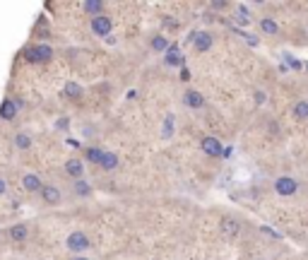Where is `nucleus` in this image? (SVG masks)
I'll return each instance as SVG.
<instances>
[{"label": "nucleus", "mask_w": 308, "mask_h": 260, "mask_svg": "<svg viewBox=\"0 0 308 260\" xmlns=\"http://www.w3.org/2000/svg\"><path fill=\"white\" fill-rule=\"evenodd\" d=\"M82 10L89 15V17H99V15H104V10H106V5L101 2V0H84V5H82Z\"/></svg>", "instance_id": "nucleus-15"}, {"label": "nucleus", "mask_w": 308, "mask_h": 260, "mask_svg": "<svg viewBox=\"0 0 308 260\" xmlns=\"http://www.w3.org/2000/svg\"><path fill=\"white\" fill-rule=\"evenodd\" d=\"M171 135H174V116L169 114V116H166V123H164V128H162V137H164V140H171Z\"/></svg>", "instance_id": "nucleus-25"}, {"label": "nucleus", "mask_w": 308, "mask_h": 260, "mask_svg": "<svg viewBox=\"0 0 308 260\" xmlns=\"http://www.w3.org/2000/svg\"><path fill=\"white\" fill-rule=\"evenodd\" d=\"M219 229H222V234H227V236H239V234H241V222H239L236 217H231V214H224L222 222H219Z\"/></svg>", "instance_id": "nucleus-9"}, {"label": "nucleus", "mask_w": 308, "mask_h": 260, "mask_svg": "<svg viewBox=\"0 0 308 260\" xmlns=\"http://www.w3.org/2000/svg\"><path fill=\"white\" fill-rule=\"evenodd\" d=\"M164 63L169 65V67H185V56L181 53L178 44H171L169 46V51L164 53Z\"/></svg>", "instance_id": "nucleus-7"}, {"label": "nucleus", "mask_w": 308, "mask_h": 260, "mask_svg": "<svg viewBox=\"0 0 308 260\" xmlns=\"http://www.w3.org/2000/svg\"><path fill=\"white\" fill-rule=\"evenodd\" d=\"M15 147H17L19 152H27V149L32 147V135H29L27 130H19V132H15Z\"/></svg>", "instance_id": "nucleus-20"}, {"label": "nucleus", "mask_w": 308, "mask_h": 260, "mask_svg": "<svg viewBox=\"0 0 308 260\" xmlns=\"http://www.w3.org/2000/svg\"><path fill=\"white\" fill-rule=\"evenodd\" d=\"M212 46H214V36H212V32H207V29L195 32V36H193V49H195L197 53H207Z\"/></svg>", "instance_id": "nucleus-5"}, {"label": "nucleus", "mask_w": 308, "mask_h": 260, "mask_svg": "<svg viewBox=\"0 0 308 260\" xmlns=\"http://www.w3.org/2000/svg\"><path fill=\"white\" fill-rule=\"evenodd\" d=\"M292 116L296 121H308V101L306 99H299L294 106H292Z\"/></svg>", "instance_id": "nucleus-21"}, {"label": "nucleus", "mask_w": 308, "mask_h": 260, "mask_svg": "<svg viewBox=\"0 0 308 260\" xmlns=\"http://www.w3.org/2000/svg\"><path fill=\"white\" fill-rule=\"evenodd\" d=\"M89 27H92V32H94L97 36L109 39V36H111V29H113V22H111V17H106V12H104V15H99V17H92Z\"/></svg>", "instance_id": "nucleus-4"}, {"label": "nucleus", "mask_w": 308, "mask_h": 260, "mask_svg": "<svg viewBox=\"0 0 308 260\" xmlns=\"http://www.w3.org/2000/svg\"><path fill=\"white\" fill-rule=\"evenodd\" d=\"M210 7H212V10H227L229 2H227V0H214V2H210Z\"/></svg>", "instance_id": "nucleus-30"}, {"label": "nucleus", "mask_w": 308, "mask_h": 260, "mask_svg": "<svg viewBox=\"0 0 308 260\" xmlns=\"http://www.w3.org/2000/svg\"><path fill=\"white\" fill-rule=\"evenodd\" d=\"M267 128H270L272 135H277V132H279V128H277V123H275V121H270V126H267Z\"/></svg>", "instance_id": "nucleus-33"}, {"label": "nucleus", "mask_w": 308, "mask_h": 260, "mask_svg": "<svg viewBox=\"0 0 308 260\" xmlns=\"http://www.w3.org/2000/svg\"><path fill=\"white\" fill-rule=\"evenodd\" d=\"M275 193L282 195V197H292V195L299 193V181L296 179H292V176H279V179H275Z\"/></svg>", "instance_id": "nucleus-3"}, {"label": "nucleus", "mask_w": 308, "mask_h": 260, "mask_svg": "<svg viewBox=\"0 0 308 260\" xmlns=\"http://www.w3.org/2000/svg\"><path fill=\"white\" fill-rule=\"evenodd\" d=\"M178 77H181V82H190V70H188V67H181V75H178Z\"/></svg>", "instance_id": "nucleus-32"}, {"label": "nucleus", "mask_w": 308, "mask_h": 260, "mask_svg": "<svg viewBox=\"0 0 308 260\" xmlns=\"http://www.w3.org/2000/svg\"><path fill=\"white\" fill-rule=\"evenodd\" d=\"M65 248H67L70 253H75V256H82V253H87V251H89V236H87L84 231L75 229V231H70V234H67Z\"/></svg>", "instance_id": "nucleus-2"}, {"label": "nucleus", "mask_w": 308, "mask_h": 260, "mask_svg": "<svg viewBox=\"0 0 308 260\" xmlns=\"http://www.w3.org/2000/svg\"><path fill=\"white\" fill-rule=\"evenodd\" d=\"M169 46H171V41H169L166 34H152V39H149V49H152L154 53H166Z\"/></svg>", "instance_id": "nucleus-14"}, {"label": "nucleus", "mask_w": 308, "mask_h": 260, "mask_svg": "<svg viewBox=\"0 0 308 260\" xmlns=\"http://www.w3.org/2000/svg\"><path fill=\"white\" fill-rule=\"evenodd\" d=\"M121 164V159H118V154L116 152H106L104 149V157H101V162H99V166L104 169V171H113L116 166Z\"/></svg>", "instance_id": "nucleus-16"}, {"label": "nucleus", "mask_w": 308, "mask_h": 260, "mask_svg": "<svg viewBox=\"0 0 308 260\" xmlns=\"http://www.w3.org/2000/svg\"><path fill=\"white\" fill-rule=\"evenodd\" d=\"M164 24H166V27H169V29H176V27H178V24H176V22H174V19H164Z\"/></svg>", "instance_id": "nucleus-34"}, {"label": "nucleus", "mask_w": 308, "mask_h": 260, "mask_svg": "<svg viewBox=\"0 0 308 260\" xmlns=\"http://www.w3.org/2000/svg\"><path fill=\"white\" fill-rule=\"evenodd\" d=\"M5 191H7V186H5V179H2V176H0V195L5 193Z\"/></svg>", "instance_id": "nucleus-35"}, {"label": "nucleus", "mask_w": 308, "mask_h": 260, "mask_svg": "<svg viewBox=\"0 0 308 260\" xmlns=\"http://www.w3.org/2000/svg\"><path fill=\"white\" fill-rule=\"evenodd\" d=\"M53 58V46L49 44H34L29 49H24V61L32 65H44Z\"/></svg>", "instance_id": "nucleus-1"}, {"label": "nucleus", "mask_w": 308, "mask_h": 260, "mask_svg": "<svg viewBox=\"0 0 308 260\" xmlns=\"http://www.w3.org/2000/svg\"><path fill=\"white\" fill-rule=\"evenodd\" d=\"M260 231H262V234H267V236H272V239H279V234H275V231H272L270 227H265V224L260 227Z\"/></svg>", "instance_id": "nucleus-31"}, {"label": "nucleus", "mask_w": 308, "mask_h": 260, "mask_svg": "<svg viewBox=\"0 0 308 260\" xmlns=\"http://www.w3.org/2000/svg\"><path fill=\"white\" fill-rule=\"evenodd\" d=\"M260 32L267 34V36H277V34H279V24H277L272 17H262V19H260Z\"/></svg>", "instance_id": "nucleus-18"}, {"label": "nucleus", "mask_w": 308, "mask_h": 260, "mask_svg": "<svg viewBox=\"0 0 308 260\" xmlns=\"http://www.w3.org/2000/svg\"><path fill=\"white\" fill-rule=\"evenodd\" d=\"M260 260H270V258H260Z\"/></svg>", "instance_id": "nucleus-37"}, {"label": "nucleus", "mask_w": 308, "mask_h": 260, "mask_svg": "<svg viewBox=\"0 0 308 260\" xmlns=\"http://www.w3.org/2000/svg\"><path fill=\"white\" fill-rule=\"evenodd\" d=\"M84 157H87L89 164H97V166H99V162H101V157H104V149H99V147H87V149H84Z\"/></svg>", "instance_id": "nucleus-23"}, {"label": "nucleus", "mask_w": 308, "mask_h": 260, "mask_svg": "<svg viewBox=\"0 0 308 260\" xmlns=\"http://www.w3.org/2000/svg\"><path fill=\"white\" fill-rule=\"evenodd\" d=\"M241 36H243V41H246L250 49H258L260 46V39L255 36V34H250V32H246V29H241Z\"/></svg>", "instance_id": "nucleus-26"}, {"label": "nucleus", "mask_w": 308, "mask_h": 260, "mask_svg": "<svg viewBox=\"0 0 308 260\" xmlns=\"http://www.w3.org/2000/svg\"><path fill=\"white\" fill-rule=\"evenodd\" d=\"M234 19H236V24H239V27H248V24H250V17H248V7H246V5H239V10H236V17H234Z\"/></svg>", "instance_id": "nucleus-24"}, {"label": "nucleus", "mask_w": 308, "mask_h": 260, "mask_svg": "<svg viewBox=\"0 0 308 260\" xmlns=\"http://www.w3.org/2000/svg\"><path fill=\"white\" fill-rule=\"evenodd\" d=\"M63 94H65L67 99H72V101H80L82 94H84V89H82L77 82H67V84L63 87Z\"/></svg>", "instance_id": "nucleus-19"}, {"label": "nucleus", "mask_w": 308, "mask_h": 260, "mask_svg": "<svg viewBox=\"0 0 308 260\" xmlns=\"http://www.w3.org/2000/svg\"><path fill=\"white\" fill-rule=\"evenodd\" d=\"M253 101H255L258 106H262V104L267 101V92H265V89H255V92H253Z\"/></svg>", "instance_id": "nucleus-27"}, {"label": "nucleus", "mask_w": 308, "mask_h": 260, "mask_svg": "<svg viewBox=\"0 0 308 260\" xmlns=\"http://www.w3.org/2000/svg\"><path fill=\"white\" fill-rule=\"evenodd\" d=\"M7 236H10V241H15V244H22V241H27L29 239V227L27 224H12L10 229H7Z\"/></svg>", "instance_id": "nucleus-12"}, {"label": "nucleus", "mask_w": 308, "mask_h": 260, "mask_svg": "<svg viewBox=\"0 0 308 260\" xmlns=\"http://www.w3.org/2000/svg\"><path fill=\"white\" fill-rule=\"evenodd\" d=\"M39 195H41V200H44L46 205H61V200H63V193L56 188V186H44V188L39 191Z\"/></svg>", "instance_id": "nucleus-13"}, {"label": "nucleus", "mask_w": 308, "mask_h": 260, "mask_svg": "<svg viewBox=\"0 0 308 260\" xmlns=\"http://www.w3.org/2000/svg\"><path fill=\"white\" fill-rule=\"evenodd\" d=\"M200 149H202L207 157H222V152H224L222 142H219L214 135H205V137L200 140Z\"/></svg>", "instance_id": "nucleus-6"}, {"label": "nucleus", "mask_w": 308, "mask_h": 260, "mask_svg": "<svg viewBox=\"0 0 308 260\" xmlns=\"http://www.w3.org/2000/svg\"><path fill=\"white\" fill-rule=\"evenodd\" d=\"M72 191H75L77 197H89V195H92V183H89V181H84V179H80V181H75Z\"/></svg>", "instance_id": "nucleus-22"}, {"label": "nucleus", "mask_w": 308, "mask_h": 260, "mask_svg": "<svg viewBox=\"0 0 308 260\" xmlns=\"http://www.w3.org/2000/svg\"><path fill=\"white\" fill-rule=\"evenodd\" d=\"M17 114H19V109H17L15 99L12 97H5L2 104H0V121H15Z\"/></svg>", "instance_id": "nucleus-10"}, {"label": "nucleus", "mask_w": 308, "mask_h": 260, "mask_svg": "<svg viewBox=\"0 0 308 260\" xmlns=\"http://www.w3.org/2000/svg\"><path fill=\"white\" fill-rule=\"evenodd\" d=\"M22 186H24V191H29V193H39V191L44 188V183H41V179H39L36 174H27V176L22 179Z\"/></svg>", "instance_id": "nucleus-17"}, {"label": "nucleus", "mask_w": 308, "mask_h": 260, "mask_svg": "<svg viewBox=\"0 0 308 260\" xmlns=\"http://www.w3.org/2000/svg\"><path fill=\"white\" fill-rule=\"evenodd\" d=\"M65 174H67L70 179H75V181L84 179V162L77 159V157H70V159L65 162Z\"/></svg>", "instance_id": "nucleus-8"}, {"label": "nucleus", "mask_w": 308, "mask_h": 260, "mask_svg": "<svg viewBox=\"0 0 308 260\" xmlns=\"http://www.w3.org/2000/svg\"><path fill=\"white\" fill-rule=\"evenodd\" d=\"M56 130H58V132H67V130H70V118H67V116H61V118L56 121Z\"/></svg>", "instance_id": "nucleus-28"}, {"label": "nucleus", "mask_w": 308, "mask_h": 260, "mask_svg": "<svg viewBox=\"0 0 308 260\" xmlns=\"http://www.w3.org/2000/svg\"><path fill=\"white\" fill-rule=\"evenodd\" d=\"M72 260H89V258H87V256H75Z\"/></svg>", "instance_id": "nucleus-36"}, {"label": "nucleus", "mask_w": 308, "mask_h": 260, "mask_svg": "<svg viewBox=\"0 0 308 260\" xmlns=\"http://www.w3.org/2000/svg\"><path fill=\"white\" fill-rule=\"evenodd\" d=\"M183 104L188 106V109L197 111V109H202V106H205V97H202L197 89H185V92H183Z\"/></svg>", "instance_id": "nucleus-11"}, {"label": "nucleus", "mask_w": 308, "mask_h": 260, "mask_svg": "<svg viewBox=\"0 0 308 260\" xmlns=\"http://www.w3.org/2000/svg\"><path fill=\"white\" fill-rule=\"evenodd\" d=\"M284 61L289 63V67H292V70H301V67H304V65H301V61H294V58H292V53H284Z\"/></svg>", "instance_id": "nucleus-29"}]
</instances>
